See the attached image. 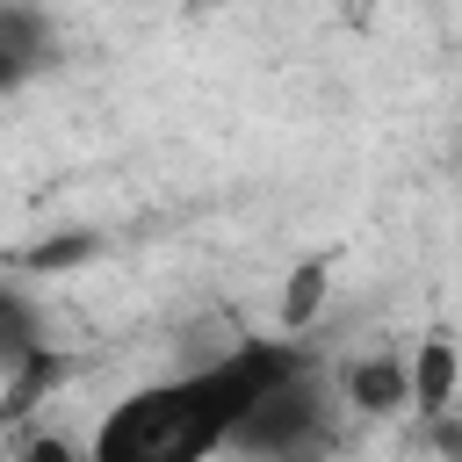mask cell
I'll return each instance as SVG.
<instances>
[{"label": "cell", "instance_id": "cell-3", "mask_svg": "<svg viewBox=\"0 0 462 462\" xmlns=\"http://www.w3.org/2000/svg\"><path fill=\"white\" fill-rule=\"evenodd\" d=\"M339 397L368 419L383 411H404L411 404V354H354L346 375H339Z\"/></svg>", "mask_w": 462, "mask_h": 462}, {"label": "cell", "instance_id": "cell-2", "mask_svg": "<svg viewBox=\"0 0 462 462\" xmlns=\"http://www.w3.org/2000/svg\"><path fill=\"white\" fill-rule=\"evenodd\" d=\"M332 383H325V368L303 354L253 411H245V426H238V440H231V455L238 462H310L325 440H332Z\"/></svg>", "mask_w": 462, "mask_h": 462}, {"label": "cell", "instance_id": "cell-1", "mask_svg": "<svg viewBox=\"0 0 462 462\" xmlns=\"http://www.w3.org/2000/svg\"><path fill=\"white\" fill-rule=\"evenodd\" d=\"M303 361V346L289 339H245L231 354H209L180 375L137 383L130 397H116L94 433H87V462H209L238 440L245 411Z\"/></svg>", "mask_w": 462, "mask_h": 462}, {"label": "cell", "instance_id": "cell-4", "mask_svg": "<svg viewBox=\"0 0 462 462\" xmlns=\"http://www.w3.org/2000/svg\"><path fill=\"white\" fill-rule=\"evenodd\" d=\"M411 354V411L419 419H448L455 411V383H462V346L448 339V332H426L419 346H404Z\"/></svg>", "mask_w": 462, "mask_h": 462}, {"label": "cell", "instance_id": "cell-6", "mask_svg": "<svg viewBox=\"0 0 462 462\" xmlns=\"http://www.w3.org/2000/svg\"><path fill=\"white\" fill-rule=\"evenodd\" d=\"M440 462H455V455H440Z\"/></svg>", "mask_w": 462, "mask_h": 462}, {"label": "cell", "instance_id": "cell-5", "mask_svg": "<svg viewBox=\"0 0 462 462\" xmlns=\"http://www.w3.org/2000/svg\"><path fill=\"white\" fill-rule=\"evenodd\" d=\"M318 310H325V260H303V267L289 274V289H282V332H289V339L310 332Z\"/></svg>", "mask_w": 462, "mask_h": 462}]
</instances>
